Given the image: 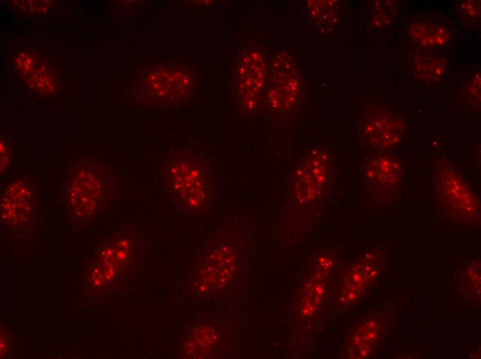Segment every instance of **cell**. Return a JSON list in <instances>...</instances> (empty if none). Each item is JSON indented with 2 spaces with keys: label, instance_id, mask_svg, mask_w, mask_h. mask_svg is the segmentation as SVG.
Masks as SVG:
<instances>
[{
  "label": "cell",
  "instance_id": "1",
  "mask_svg": "<svg viewBox=\"0 0 481 359\" xmlns=\"http://www.w3.org/2000/svg\"><path fill=\"white\" fill-rule=\"evenodd\" d=\"M241 251L232 234H219L210 240L197 258L189 282L191 293L205 298L226 288L238 273Z\"/></svg>",
  "mask_w": 481,
  "mask_h": 359
},
{
  "label": "cell",
  "instance_id": "2",
  "mask_svg": "<svg viewBox=\"0 0 481 359\" xmlns=\"http://www.w3.org/2000/svg\"><path fill=\"white\" fill-rule=\"evenodd\" d=\"M164 182L171 197L187 213L199 215L209 207L212 192L210 170L196 155L180 153L164 167Z\"/></svg>",
  "mask_w": 481,
  "mask_h": 359
},
{
  "label": "cell",
  "instance_id": "3",
  "mask_svg": "<svg viewBox=\"0 0 481 359\" xmlns=\"http://www.w3.org/2000/svg\"><path fill=\"white\" fill-rule=\"evenodd\" d=\"M435 187L440 202L452 218L467 223L478 221V199L455 168L440 165L435 173Z\"/></svg>",
  "mask_w": 481,
  "mask_h": 359
},
{
  "label": "cell",
  "instance_id": "4",
  "mask_svg": "<svg viewBox=\"0 0 481 359\" xmlns=\"http://www.w3.org/2000/svg\"><path fill=\"white\" fill-rule=\"evenodd\" d=\"M328 155L322 150L310 152L297 167L291 185L294 200L307 205L317 200L326 189L330 176Z\"/></svg>",
  "mask_w": 481,
  "mask_h": 359
},
{
  "label": "cell",
  "instance_id": "5",
  "mask_svg": "<svg viewBox=\"0 0 481 359\" xmlns=\"http://www.w3.org/2000/svg\"><path fill=\"white\" fill-rule=\"evenodd\" d=\"M300 87L299 72L287 53L277 55L272 62L267 91V102L274 110H289L296 102Z\"/></svg>",
  "mask_w": 481,
  "mask_h": 359
},
{
  "label": "cell",
  "instance_id": "6",
  "mask_svg": "<svg viewBox=\"0 0 481 359\" xmlns=\"http://www.w3.org/2000/svg\"><path fill=\"white\" fill-rule=\"evenodd\" d=\"M135 243L130 237L110 242L99 253L91 269L89 280L96 289L111 284L119 278L134 254Z\"/></svg>",
  "mask_w": 481,
  "mask_h": 359
},
{
  "label": "cell",
  "instance_id": "7",
  "mask_svg": "<svg viewBox=\"0 0 481 359\" xmlns=\"http://www.w3.org/2000/svg\"><path fill=\"white\" fill-rule=\"evenodd\" d=\"M266 66L263 55L256 50L245 53L236 71V86L243 109L254 112L258 107L265 85Z\"/></svg>",
  "mask_w": 481,
  "mask_h": 359
},
{
  "label": "cell",
  "instance_id": "8",
  "mask_svg": "<svg viewBox=\"0 0 481 359\" xmlns=\"http://www.w3.org/2000/svg\"><path fill=\"white\" fill-rule=\"evenodd\" d=\"M189 86V79L185 70L162 68L147 77L144 92L153 104L171 105L182 101Z\"/></svg>",
  "mask_w": 481,
  "mask_h": 359
},
{
  "label": "cell",
  "instance_id": "9",
  "mask_svg": "<svg viewBox=\"0 0 481 359\" xmlns=\"http://www.w3.org/2000/svg\"><path fill=\"white\" fill-rule=\"evenodd\" d=\"M106 184L92 171L82 170L73 179L68 191L73 211L81 217L93 213L106 195Z\"/></svg>",
  "mask_w": 481,
  "mask_h": 359
},
{
  "label": "cell",
  "instance_id": "10",
  "mask_svg": "<svg viewBox=\"0 0 481 359\" xmlns=\"http://www.w3.org/2000/svg\"><path fill=\"white\" fill-rule=\"evenodd\" d=\"M333 261L328 255L320 256L314 270L305 280L299 303V315L307 320L316 314L325 297Z\"/></svg>",
  "mask_w": 481,
  "mask_h": 359
},
{
  "label": "cell",
  "instance_id": "11",
  "mask_svg": "<svg viewBox=\"0 0 481 359\" xmlns=\"http://www.w3.org/2000/svg\"><path fill=\"white\" fill-rule=\"evenodd\" d=\"M375 258L366 255L353 264L345 275L339 293V302L348 305L356 302L377 274Z\"/></svg>",
  "mask_w": 481,
  "mask_h": 359
},
{
  "label": "cell",
  "instance_id": "12",
  "mask_svg": "<svg viewBox=\"0 0 481 359\" xmlns=\"http://www.w3.org/2000/svg\"><path fill=\"white\" fill-rule=\"evenodd\" d=\"M364 174L371 191L379 195H390L399 181L400 164L393 157L375 156L366 164Z\"/></svg>",
  "mask_w": 481,
  "mask_h": 359
},
{
  "label": "cell",
  "instance_id": "13",
  "mask_svg": "<svg viewBox=\"0 0 481 359\" xmlns=\"http://www.w3.org/2000/svg\"><path fill=\"white\" fill-rule=\"evenodd\" d=\"M220 333L207 322L194 326L183 338L180 356L182 358L200 359L211 356L219 344Z\"/></svg>",
  "mask_w": 481,
  "mask_h": 359
},
{
  "label": "cell",
  "instance_id": "14",
  "mask_svg": "<svg viewBox=\"0 0 481 359\" xmlns=\"http://www.w3.org/2000/svg\"><path fill=\"white\" fill-rule=\"evenodd\" d=\"M403 133V126L386 113L371 115L364 126L366 141L378 148H386L396 144Z\"/></svg>",
  "mask_w": 481,
  "mask_h": 359
},
{
  "label": "cell",
  "instance_id": "15",
  "mask_svg": "<svg viewBox=\"0 0 481 359\" xmlns=\"http://www.w3.org/2000/svg\"><path fill=\"white\" fill-rule=\"evenodd\" d=\"M29 190L21 183L11 185L1 202V217L12 225L21 223L28 217L31 207Z\"/></svg>",
  "mask_w": 481,
  "mask_h": 359
},
{
  "label": "cell",
  "instance_id": "16",
  "mask_svg": "<svg viewBox=\"0 0 481 359\" xmlns=\"http://www.w3.org/2000/svg\"><path fill=\"white\" fill-rule=\"evenodd\" d=\"M412 38L424 47H437L446 44L451 35L442 26L427 22L415 21L408 29Z\"/></svg>",
  "mask_w": 481,
  "mask_h": 359
},
{
  "label": "cell",
  "instance_id": "17",
  "mask_svg": "<svg viewBox=\"0 0 481 359\" xmlns=\"http://www.w3.org/2000/svg\"><path fill=\"white\" fill-rule=\"evenodd\" d=\"M378 324L369 320L360 325L352 336L348 345V357L352 358H365L372 351L377 340Z\"/></svg>",
  "mask_w": 481,
  "mask_h": 359
},
{
  "label": "cell",
  "instance_id": "18",
  "mask_svg": "<svg viewBox=\"0 0 481 359\" xmlns=\"http://www.w3.org/2000/svg\"><path fill=\"white\" fill-rule=\"evenodd\" d=\"M445 68L443 59L437 56H423L413 64L414 75L419 79L434 82L440 79Z\"/></svg>",
  "mask_w": 481,
  "mask_h": 359
},
{
  "label": "cell",
  "instance_id": "19",
  "mask_svg": "<svg viewBox=\"0 0 481 359\" xmlns=\"http://www.w3.org/2000/svg\"><path fill=\"white\" fill-rule=\"evenodd\" d=\"M308 2V8L314 19L323 22L328 19V17L334 15V1H310Z\"/></svg>",
  "mask_w": 481,
  "mask_h": 359
},
{
  "label": "cell",
  "instance_id": "20",
  "mask_svg": "<svg viewBox=\"0 0 481 359\" xmlns=\"http://www.w3.org/2000/svg\"><path fill=\"white\" fill-rule=\"evenodd\" d=\"M461 8L469 16L475 17L480 15V3H474V1L462 2Z\"/></svg>",
  "mask_w": 481,
  "mask_h": 359
}]
</instances>
